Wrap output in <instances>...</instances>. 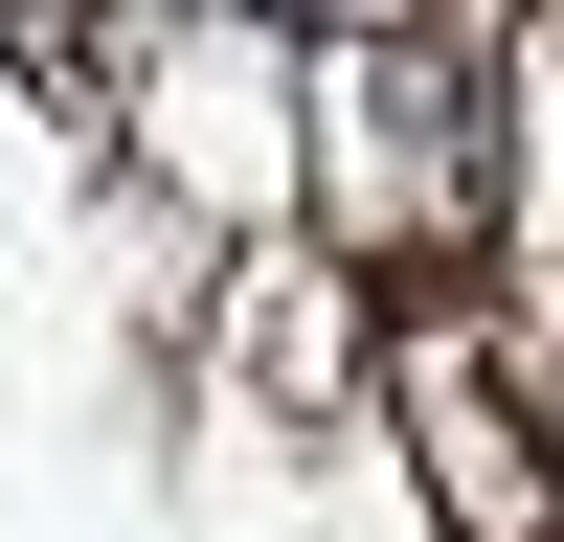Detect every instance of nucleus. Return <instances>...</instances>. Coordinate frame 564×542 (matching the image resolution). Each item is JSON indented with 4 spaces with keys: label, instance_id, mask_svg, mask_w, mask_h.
<instances>
[{
    "label": "nucleus",
    "instance_id": "obj_1",
    "mask_svg": "<svg viewBox=\"0 0 564 542\" xmlns=\"http://www.w3.org/2000/svg\"><path fill=\"white\" fill-rule=\"evenodd\" d=\"M294 181L339 204V249H384V271H430V249H475L497 226V45H452V23H339L316 45V113H294Z\"/></svg>",
    "mask_w": 564,
    "mask_h": 542
}]
</instances>
